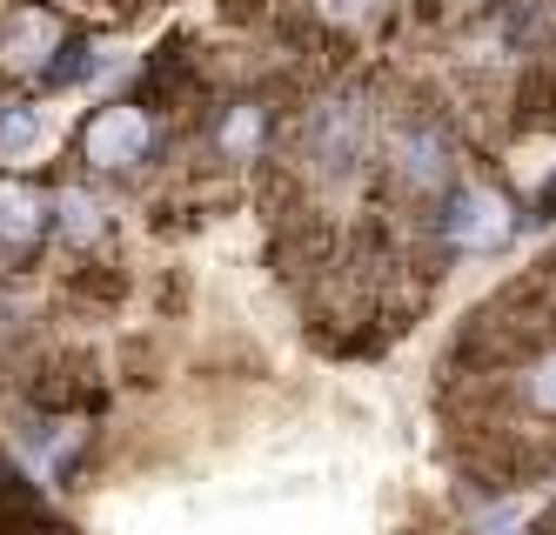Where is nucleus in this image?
Instances as JSON below:
<instances>
[{
    "instance_id": "1a4fd4ad",
    "label": "nucleus",
    "mask_w": 556,
    "mask_h": 535,
    "mask_svg": "<svg viewBox=\"0 0 556 535\" xmlns=\"http://www.w3.org/2000/svg\"><path fill=\"white\" fill-rule=\"evenodd\" d=\"M516 402H523L530 416L556 422V348H543V355H530L516 368Z\"/></svg>"
},
{
    "instance_id": "f03ea898",
    "label": "nucleus",
    "mask_w": 556,
    "mask_h": 535,
    "mask_svg": "<svg viewBox=\"0 0 556 535\" xmlns=\"http://www.w3.org/2000/svg\"><path fill=\"white\" fill-rule=\"evenodd\" d=\"M67 54H74V27L54 8H41V0H14V8L0 14V74L48 80L54 88V74H61Z\"/></svg>"
},
{
    "instance_id": "423d86ee",
    "label": "nucleus",
    "mask_w": 556,
    "mask_h": 535,
    "mask_svg": "<svg viewBox=\"0 0 556 535\" xmlns=\"http://www.w3.org/2000/svg\"><path fill=\"white\" fill-rule=\"evenodd\" d=\"M54 234V194H41L21 175H0V255L27 262Z\"/></svg>"
},
{
    "instance_id": "7ed1b4c3",
    "label": "nucleus",
    "mask_w": 556,
    "mask_h": 535,
    "mask_svg": "<svg viewBox=\"0 0 556 535\" xmlns=\"http://www.w3.org/2000/svg\"><path fill=\"white\" fill-rule=\"evenodd\" d=\"M443 241L456 255H503L516 241V201L496 181H456L443 194V215H435Z\"/></svg>"
},
{
    "instance_id": "39448f33",
    "label": "nucleus",
    "mask_w": 556,
    "mask_h": 535,
    "mask_svg": "<svg viewBox=\"0 0 556 535\" xmlns=\"http://www.w3.org/2000/svg\"><path fill=\"white\" fill-rule=\"evenodd\" d=\"M389 168L395 181H403V194L429 201V194H450L463 175H456V141L435 128V120H416V128H403L389 141Z\"/></svg>"
},
{
    "instance_id": "f257e3e1",
    "label": "nucleus",
    "mask_w": 556,
    "mask_h": 535,
    "mask_svg": "<svg viewBox=\"0 0 556 535\" xmlns=\"http://www.w3.org/2000/svg\"><path fill=\"white\" fill-rule=\"evenodd\" d=\"M302 161L323 181H349L363 161L376 154V101L363 80H342V88H329L323 101H315L302 114Z\"/></svg>"
},
{
    "instance_id": "20e7f679",
    "label": "nucleus",
    "mask_w": 556,
    "mask_h": 535,
    "mask_svg": "<svg viewBox=\"0 0 556 535\" xmlns=\"http://www.w3.org/2000/svg\"><path fill=\"white\" fill-rule=\"evenodd\" d=\"M154 148H162V135H154V120L135 101H108L81 128V161L94 175H128L141 161H154Z\"/></svg>"
},
{
    "instance_id": "9b49d317",
    "label": "nucleus",
    "mask_w": 556,
    "mask_h": 535,
    "mask_svg": "<svg viewBox=\"0 0 556 535\" xmlns=\"http://www.w3.org/2000/svg\"><path fill=\"white\" fill-rule=\"evenodd\" d=\"M41 148V107H0V154H27Z\"/></svg>"
},
{
    "instance_id": "6e6552de",
    "label": "nucleus",
    "mask_w": 556,
    "mask_h": 535,
    "mask_svg": "<svg viewBox=\"0 0 556 535\" xmlns=\"http://www.w3.org/2000/svg\"><path fill=\"white\" fill-rule=\"evenodd\" d=\"M54 234L67 241V249H94V241L108 234V208L88 188H61L54 194Z\"/></svg>"
},
{
    "instance_id": "9d476101",
    "label": "nucleus",
    "mask_w": 556,
    "mask_h": 535,
    "mask_svg": "<svg viewBox=\"0 0 556 535\" xmlns=\"http://www.w3.org/2000/svg\"><path fill=\"white\" fill-rule=\"evenodd\" d=\"M302 8L323 27H336V34H355V27H369L382 14V0H302Z\"/></svg>"
},
{
    "instance_id": "0eeeda50",
    "label": "nucleus",
    "mask_w": 556,
    "mask_h": 535,
    "mask_svg": "<svg viewBox=\"0 0 556 535\" xmlns=\"http://www.w3.org/2000/svg\"><path fill=\"white\" fill-rule=\"evenodd\" d=\"M268 135H275V107L268 101H255V94H242V101H228L222 114H215V154L222 161H262L268 154Z\"/></svg>"
}]
</instances>
